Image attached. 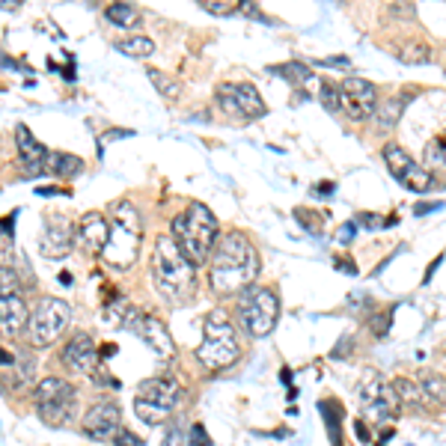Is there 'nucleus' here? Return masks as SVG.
Wrapping results in <instances>:
<instances>
[{"label":"nucleus","instance_id":"43","mask_svg":"<svg viewBox=\"0 0 446 446\" xmlns=\"http://www.w3.org/2000/svg\"><path fill=\"white\" fill-rule=\"evenodd\" d=\"M15 215H18V211H13V215L3 217V238H6V241L15 236Z\"/></svg>","mask_w":446,"mask_h":446},{"label":"nucleus","instance_id":"16","mask_svg":"<svg viewBox=\"0 0 446 446\" xmlns=\"http://www.w3.org/2000/svg\"><path fill=\"white\" fill-rule=\"evenodd\" d=\"M137 337L149 345V348L164 357V360H170V357L176 354V342L170 337V330L164 328V321H158L155 316H146V312H137V316L131 318V325H128Z\"/></svg>","mask_w":446,"mask_h":446},{"label":"nucleus","instance_id":"38","mask_svg":"<svg viewBox=\"0 0 446 446\" xmlns=\"http://www.w3.org/2000/svg\"><path fill=\"white\" fill-rule=\"evenodd\" d=\"M357 226H366V229H381L387 226V217L384 220H378V215H369V211H363V215H357Z\"/></svg>","mask_w":446,"mask_h":446},{"label":"nucleus","instance_id":"9","mask_svg":"<svg viewBox=\"0 0 446 446\" xmlns=\"http://www.w3.org/2000/svg\"><path fill=\"white\" fill-rule=\"evenodd\" d=\"M357 399H360V408H363V414L375 420V422H384L390 417H396L401 408V399L396 393V384H390L387 378L381 372H363L360 378V387H357Z\"/></svg>","mask_w":446,"mask_h":446},{"label":"nucleus","instance_id":"24","mask_svg":"<svg viewBox=\"0 0 446 446\" xmlns=\"http://www.w3.org/2000/svg\"><path fill=\"white\" fill-rule=\"evenodd\" d=\"M318 414L325 420L328 426V438H330V446H342V434H339V422H342V408L337 399H321L318 401Z\"/></svg>","mask_w":446,"mask_h":446},{"label":"nucleus","instance_id":"41","mask_svg":"<svg viewBox=\"0 0 446 446\" xmlns=\"http://www.w3.org/2000/svg\"><path fill=\"white\" fill-rule=\"evenodd\" d=\"M390 321H393V309H387L384 316H378V318L372 321V330L378 333V337H384V333H387V328H390Z\"/></svg>","mask_w":446,"mask_h":446},{"label":"nucleus","instance_id":"51","mask_svg":"<svg viewBox=\"0 0 446 446\" xmlns=\"http://www.w3.org/2000/svg\"><path fill=\"white\" fill-rule=\"evenodd\" d=\"M36 194H42V197H54V194H60V191H57V187H39Z\"/></svg>","mask_w":446,"mask_h":446},{"label":"nucleus","instance_id":"19","mask_svg":"<svg viewBox=\"0 0 446 446\" xmlns=\"http://www.w3.org/2000/svg\"><path fill=\"white\" fill-rule=\"evenodd\" d=\"M27 321H30V312H27V304L21 300V295L0 298V328H3V337H18V333H24Z\"/></svg>","mask_w":446,"mask_h":446},{"label":"nucleus","instance_id":"35","mask_svg":"<svg viewBox=\"0 0 446 446\" xmlns=\"http://www.w3.org/2000/svg\"><path fill=\"white\" fill-rule=\"evenodd\" d=\"M211 15H232V13H241V0L238 3H226V0H203L199 3Z\"/></svg>","mask_w":446,"mask_h":446},{"label":"nucleus","instance_id":"27","mask_svg":"<svg viewBox=\"0 0 446 446\" xmlns=\"http://www.w3.org/2000/svg\"><path fill=\"white\" fill-rule=\"evenodd\" d=\"M422 155H426V164L431 170H446V128L440 134H434Z\"/></svg>","mask_w":446,"mask_h":446},{"label":"nucleus","instance_id":"50","mask_svg":"<svg viewBox=\"0 0 446 446\" xmlns=\"http://www.w3.org/2000/svg\"><path fill=\"white\" fill-rule=\"evenodd\" d=\"M440 262H443V256H438V259H434V262H431V265H429V274H426V283H429V280H431V274H434V268H438V265H440Z\"/></svg>","mask_w":446,"mask_h":446},{"label":"nucleus","instance_id":"29","mask_svg":"<svg viewBox=\"0 0 446 446\" xmlns=\"http://www.w3.org/2000/svg\"><path fill=\"white\" fill-rule=\"evenodd\" d=\"M116 51L128 54V57H149L155 54V42L149 36H131V39H119L116 42Z\"/></svg>","mask_w":446,"mask_h":446},{"label":"nucleus","instance_id":"1","mask_svg":"<svg viewBox=\"0 0 446 446\" xmlns=\"http://www.w3.org/2000/svg\"><path fill=\"white\" fill-rule=\"evenodd\" d=\"M259 277V253L241 232H226L217 238L208 265V283L215 292H241Z\"/></svg>","mask_w":446,"mask_h":446},{"label":"nucleus","instance_id":"14","mask_svg":"<svg viewBox=\"0 0 446 446\" xmlns=\"http://www.w3.org/2000/svg\"><path fill=\"white\" fill-rule=\"evenodd\" d=\"M60 360L69 366L72 372H77V375H89V378H93V375L98 372V366H102V360H98L95 339L89 337V333H84V330L75 333V337L66 342Z\"/></svg>","mask_w":446,"mask_h":446},{"label":"nucleus","instance_id":"21","mask_svg":"<svg viewBox=\"0 0 446 446\" xmlns=\"http://www.w3.org/2000/svg\"><path fill=\"white\" fill-rule=\"evenodd\" d=\"M422 405L426 408H446V378L438 372H420L417 375Z\"/></svg>","mask_w":446,"mask_h":446},{"label":"nucleus","instance_id":"33","mask_svg":"<svg viewBox=\"0 0 446 446\" xmlns=\"http://www.w3.org/2000/svg\"><path fill=\"white\" fill-rule=\"evenodd\" d=\"M149 81L155 84V89L164 95V98H176L178 95V81L176 77H170V75H164V72H149Z\"/></svg>","mask_w":446,"mask_h":446},{"label":"nucleus","instance_id":"8","mask_svg":"<svg viewBox=\"0 0 446 446\" xmlns=\"http://www.w3.org/2000/svg\"><path fill=\"white\" fill-rule=\"evenodd\" d=\"M69 318H72V309H69L66 300L42 298L36 304V309L30 312L24 337H27V342L33 345V348H45V345H51L66 328H69Z\"/></svg>","mask_w":446,"mask_h":446},{"label":"nucleus","instance_id":"15","mask_svg":"<svg viewBox=\"0 0 446 446\" xmlns=\"http://www.w3.org/2000/svg\"><path fill=\"white\" fill-rule=\"evenodd\" d=\"M75 247V229L69 217L63 215H48L45 217V232H42V241H39V253L48 256V259H63L69 256Z\"/></svg>","mask_w":446,"mask_h":446},{"label":"nucleus","instance_id":"17","mask_svg":"<svg viewBox=\"0 0 446 446\" xmlns=\"http://www.w3.org/2000/svg\"><path fill=\"white\" fill-rule=\"evenodd\" d=\"M77 238H81L86 253L102 256L107 241H110V220L102 211H89V215H84L81 223H77Z\"/></svg>","mask_w":446,"mask_h":446},{"label":"nucleus","instance_id":"48","mask_svg":"<svg viewBox=\"0 0 446 446\" xmlns=\"http://www.w3.org/2000/svg\"><path fill=\"white\" fill-rule=\"evenodd\" d=\"M312 191H316V197H330L333 191H337V185H333V182H325V185H316Z\"/></svg>","mask_w":446,"mask_h":446},{"label":"nucleus","instance_id":"7","mask_svg":"<svg viewBox=\"0 0 446 446\" xmlns=\"http://www.w3.org/2000/svg\"><path fill=\"white\" fill-rule=\"evenodd\" d=\"M238 312H241L244 330L253 339H262L274 330L277 318H280V298L268 286H250L244 289V295L238 300Z\"/></svg>","mask_w":446,"mask_h":446},{"label":"nucleus","instance_id":"47","mask_svg":"<svg viewBox=\"0 0 446 446\" xmlns=\"http://www.w3.org/2000/svg\"><path fill=\"white\" fill-rule=\"evenodd\" d=\"M333 262H337V268H339V271H348L351 277L357 274V268H354V262H351V259H342V256H337V259H333Z\"/></svg>","mask_w":446,"mask_h":446},{"label":"nucleus","instance_id":"18","mask_svg":"<svg viewBox=\"0 0 446 446\" xmlns=\"http://www.w3.org/2000/svg\"><path fill=\"white\" fill-rule=\"evenodd\" d=\"M15 146H18V161L24 167L27 176H39L45 173V164H48V149L33 137L27 125H15Z\"/></svg>","mask_w":446,"mask_h":446},{"label":"nucleus","instance_id":"34","mask_svg":"<svg viewBox=\"0 0 446 446\" xmlns=\"http://www.w3.org/2000/svg\"><path fill=\"white\" fill-rule=\"evenodd\" d=\"M318 102L325 105V107L330 110V114H337V110H342V107H339V86H333V84H328V81H321Z\"/></svg>","mask_w":446,"mask_h":446},{"label":"nucleus","instance_id":"10","mask_svg":"<svg viewBox=\"0 0 446 446\" xmlns=\"http://www.w3.org/2000/svg\"><path fill=\"white\" fill-rule=\"evenodd\" d=\"M75 387L63 378H45V381L36 387V414L45 426H63L69 422L75 414Z\"/></svg>","mask_w":446,"mask_h":446},{"label":"nucleus","instance_id":"23","mask_svg":"<svg viewBox=\"0 0 446 446\" xmlns=\"http://www.w3.org/2000/svg\"><path fill=\"white\" fill-rule=\"evenodd\" d=\"M84 170V161L75 158V155H66V152H48V164H45V173L57 176V178H75L81 176Z\"/></svg>","mask_w":446,"mask_h":446},{"label":"nucleus","instance_id":"32","mask_svg":"<svg viewBox=\"0 0 446 446\" xmlns=\"http://www.w3.org/2000/svg\"><path fill=\"white\" fill-rule=\"evenodd\" d=\"M295 217L307 232H312V236H318L321 226H325V215H318V211H312V208H295Z\"/></svg>","mask_w":446,"mask_h":446},{"label":"nucleus","instance_id":"4","mask_svg":"<svg viewBox=\"0 0 446 446\" xmlns=\"http://www.w3.org/2000/svg\"><path fill=\"white\" fill-rule=\"evenodd\" d=\"M107 220H110V241L102 253V259L110 268H116V271H125V268L134 265V259L140 253V238H143L140 211L128 199H119V203L110 206Z\"/></svg>","mask_w":446,"mask_h":446},{"label":"nucleus","instance_id":"20","mask_svg":"<svg viewBox=\"0 0 446 446\" xmlns=\"http://www.w3.org/2000/svg\"><path fill=\"white\" fill-rule=\"evenodd\" d=\"M268 72H271V75H280L283 81L292 84L300 95H316V98H318L321 84L316 81V75H312L304 63H280V66H271Z\"/></svg>","mask_w":446,"mask_h":446},{"label":"nucleus","instance_id":"12","mask_svg":"<svg viewBox=\"0 0 446 446\" xmlns=\"http://www.w3.org/2000/svg\"><path fill=\"white\" fill-rule=\"evenodd\" d=\"M339 107L345 110V116L354 122L372 119L378 110L375 86L369 81H363V77H345L339 84Z\"/></svg>","mask_w":446,"mask_h":446},{"label":"nucleus","instance_id":"49","mask_svg":"<svg viewBox=\"0 0 446 446\" xmlns=\"http://www.w3.org/2000/svg\"><path fill=\"white\" fill-rule=\"evenodd\" d=\"M116 137H131V131H119V128H114V131L105 134V140H116Z\"/></svg>","mask_w":446,"mask_h":446},{"label":"nucleus","instance_id":"3","mask_svg":"<svg viewBox=\"0 0 446 446\" xmlns=\"http://www.w3.org/2000/svg\"><path fill=\"white\" fill-rule=\"evenodd\" d=\"M173 238L182 247V253L194 265H203L217 244V217L211 215V208L203 203H191L182 215H176L173 223Z\"/></svg>","mask_w":446,"mask_h":446},{"label":"nucleus","instance_id":"40","mask_svg":"<svg viewBox=\"0 0 446 446\" xmlns=\"http://www.w3.org/2000/svg\"><path fill=\"white\" fill-rule=\"evenodd\" d=\"M114 443H116V446H143V440L137 438V434H131V431H125V429H119V434L114 438Z\"/></svg>","mask_w":446,"mask_h":446},{"label":"nucleus","instance_id":"28","mask_svg":"<svg viewBox=\"0 0 446 446\" xmlns=\"http://www.w3.org/2000/svg\"><path fill=\"white\" fill-rule=\"evenodd\" d=\"M401 185H405L408 191H414V194H426V191H431V187H434V176L414 164L405 176H401Z\"/></svg>","mask_w":446,"mask_h":446},{"label":"nucleus","instance_id":"13","mask_svg":"<svg viewBox=\"0 0 446 446\" xmlns=\"http://www.w3.org/2000/svg\"><path fill=\"white\" fill-rule=\"evenodd\" d=\"M122 429V410L116 401H95L84 414V434L89 440H110Z\"/></svg>","mask_w":446,"mask_h":446},{"label":"nucleus","instance_id":"31","mask_svg":"<svg viewBox=\"0 0 446 446\" xmlns=\"http://www.w3.org/2000/svg\"><path fill=\"white\" fill-rule=\"evenodd\" d=\"M107 21H114L116 27H131V24H137V9H134L131 3H114V6H107Z\"/></svg>","mask_w":446,"mask_h":446},{"label":"nucleus","instance_id":"30","mask_svg":"<svg viewBox=\"0 0 446 446\" xmlns=\"http://www.w3.org/2000/svg\"><path fill=\"white\" fill-rule=\"evenodd\" d=\"M396 384V393L401 399V405H408V408H426L422 405V393H420V384L417 381H410V378H399Z\"/></svg>","mask_w":446,"mask_h":446},{"label":"nucleus","instance_id":"11","mask_svg":"<svg viewBox=\"0 0 446 446\" xmlns=\"http://www.w3.org/2000/svg\"><path fill=\"white\" fill-rule=\"evenodd\" d=\"M217 105L229 116L238 119H262L268 114L265 102L259 98V89L253 84H220L217 86Z\"/></svg>","mask_w":446,"mask_h":446},{"label":"nucleus","instance_id":"5","mask_svg":"<svg viewBox=\"0 0 446 446\" xmlns=\"http://www.w3.org/2000/svg\"><path fill=\"white\" fill-rule=\"evenodd\" d=\"M238 354H241V345H238L232 321L226 318L223 309H211L203 321V342H199V348H197L199 366L208 372H217V369H226V366L236 363Z\"/></svg>","mask_w":446,"mask_h":446},{"label":"nucleus","instance_id":"39","mask_svg":"<svg viewBox=\"0 0 446 446\" xmlns=\"http://www.w3.org/2000/svg\"><path fill=\"white\" fill-rule=\"evenodd\" d=\"M0 277H3V298H6V295H15L18 283H15V274L9 271V265H3V268H0Z\"/></svg>","mask_w":446,"mask_h":446},{"label":"nucleus","instance_id":"37","mask_svg":"<svg viewBox=\"0 0 446 446\" xmlns=\"http://www.w3.org/2000/svg\"><path fill=\"white\" fill-rule=\"evenodd\" d=\"M161 446H185V429L178 426V422H173V426L167 429L164 443H161Z\"/></svg>","mask_w":446,"mask_h":446},{"label":"nucleus","instance_id":"2","mask_svg":"<svg viewBox=\"0 0 446 446\" xmlns=\"http://www.w3.org/2000/svg\"><path fill=\"white\" fill-rule=\"evenodd\" d=\"M152 280L158 286V292L173 300V304H182L194 295L197 286V265L182 253V247L176 244L173 236H161L155 244L152 253Z\"/></svg>","mask_w":446,"mask_h":446},{"label":"nucleus","instance_id":"25","mask_svg":"<svg viewBox=\"0 0 446 446\" xmlns=\"http://www.w3.org/2000/svg\"><path fill=\"white\" fill-rule=\"evenodd\" d=\"M384 161L390 167V173H393V178H399V182H401V176L414 167V158H410L401 146H396V143H387L384 146Z\"/></svg>","mask_w":446,"mask_h":446},{"label":"nucleus","instance_id":"22","mask_svg":"<svg viewBox=\"0 0 446 446\" xmlns=\"http://www.w3.org/2000/svg\"><path fill=\"white\" fill-rule=\"evenodd\" d=\"M408 105V98L405 95H399V98H384V102H378V110H375V128L378 131H390V128H396L399 125V116H401V110H405Z\"/></svg>","mask_w":446,"mask_h":446},{"label":"nucleus","instance_id":"6","mask_svg":"<svg viewBox=\"0 0 446 446\" xmlns=\"http://www.w3.org/2000/svg\"><path fill=\"white\" fill-rule=\"evenodd\" d=\"M178 399H182V387L173 378H146L134 396V414L146 426H161L176 414Z\"/></svg>","mask_w":446,"mask_h":446},{"label":"nucleus","instance_id":"36","mask_svg":"<svg viewBox=\"0 0 446 446\" xmlns=\"http://www.w3.org/2000/svg\"><path fill=\"white\" fill-rule=\"evenodd\" d=\"M187 438H191V443L187 446H211V438L203 422H197V426H191V431H187Z\"/></svg>","mask_w":446,"mask_h":446},{"label":"nucleus","instance_id":"26","mask_svg":"<svg viewBox=\"0 0 446 446\" xmlns=\"http://www.w3.org/2000/svg\"><path fill=\"white\" fill-rule=\"evenodd\" d=\"M396 57L408 66H426L431 60V48L422 45V42H405V45L396 48Z\"/></svg>","mask_w":446,"mask_h":446},{"label":"nucleus","instance_id":"52","mask_svg":"<svg viewBox=\"0 0 446 446\" xmlns=\"http://www.w3.org/2000/svg\"><path fill=\"white\" fill-rule=\"evenodd\" d=\"M280 381H283V384H289V381H292V372L283 369V372H280Z\"/></svg>","mask_w":446,"mask_h":446},{"label":"nucleus","instance_id":"44","mask_svg":"<svg viewBox=\"0 0 446 446\" xmlns=\"http://www.w3.org/2000/svg\"><path fill=\"white\" fill-rule=\"evenodd\" d=\"M431 211H440V203H417V206H414V215H417V217L431 215Z\"/></svg>","mask_w":446,"mask_h":446},{"label":"nucleus","instance_id":"45","mask_svg":"<svg viewBox=\"0 0 446 446\" xmlns=\"http://www.w3.org/2000/svg\"><path fill=\"white\" fill-rule=\"evenodd\" d=\"M318 66H342V69H348L351 60L348 57H325V60H318Z\"/></svg>","mask_w":446,"mask_h":446},{"label":"nucleus","instance_id":"46","mask_svg":"<svg viewBox=\"0 0 446 446\" xmlns=\"http://www.w3.org/2000/svg\"><path fill=\"white\" fill-rule=\"evenodd\" d=\"M354 431H357V440H360V443H369V440H372V434H369V431H366V426H363V422H360V420H357V422H354Z\"/></svg>","mask_w":446,"mask_h":446},{"label":"nucleus","instance_id":"42","mask_svg":"<svg viewBox=\"0 0 446 446\" xmlns=\"http://www.w3.org/2000/svg\"><path fill=\"white\" fill-rule=\"evenodd\" d=\"M354 232H357V223H342V226L337 229V241L339 244H351Z\"/></svg>","mask_w":446,"mask_h":446}]
</instances>
